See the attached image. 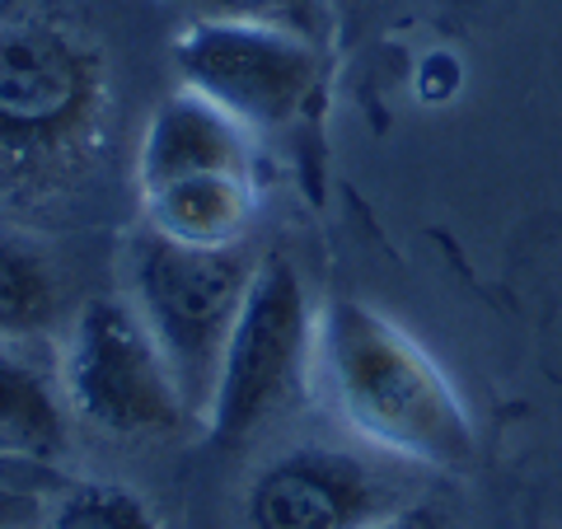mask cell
<instances>
[{
    "mask_svg": "<svg viewBox=\"0 0 562 529\" xmlns=\"http://www.w3.org/2000/svg\"><path fill=\"white\" fill-rule=\"evenodd\" d=\"M333 417L390 460L464 473L479 454L464 398L394 319L361 300H328L314 319V370Z\"/></svg>",
    "mask_w": 562,
    "mask_h": 529,
    "instance_id": "1",
    "label": "cell"
},
{
    "mask_svg": "<svg viewBox=\"0 0 562 529\" xmlns=\"http://www.w3.org/2000/svg\"><path fill=\"white\" fill-rule=\"evenodd\" d=\"M109 109L103 52L57 20L0 24V183L47 188L99 140Z\"/></svg>",
    "mask_w": 562,
    "mask_h": 529,
    "instance_id": "2",
    "label": "cell"
},
{
    "mask_svg": "<svg viewBox=\"0 0 562 529\" xmlns=\"http://www.w3.org/2000/svg\"><path fill=\"white\" fill-rule=\"evenodd\" d=\"M146 225L179 244H244L254 211V132L211 99L179 90L150 113L136 155Z\"/></svg>",
    "mask_w": 562,
    "mask_h": 529,
    "instance_id": "3",
    "label": "cell"
},
{
    "mask_svg": "<svg viewBox=\"0 0 562 529\" xmlns=\"http://www.w3.org/2000/svg\"><path fill=\"white\" fill-rule=\"evenodd\" d=\"M254 272L258 258L244 244L198 249L150 225L127 244V300L169 357L192 421H206L216 398L221 361L249 300Z\"/></svg>",
    "mask_w": 562,
    "mask_h": 529,
    "instance_id": "4",
    "label": "cell"
},
{
    "mask_svg": "<svg viewBox=\"0 0 562 529\" xmlns=\"http://www.w3.org/2000/svg\"><path fill=\"white\" fill-rule=\"evenodd\" d=\"M61 394L85 427L117 440H165L192 421L169 357L127 295L80 305L66 338Z\"/></svg>",
    "mask_w": 562,
    "mask_h": 529,
    "instance_id": "5",
    "label": "cell"
},
{
    "mask_svg": "<svg viewBox=\"0 0 562 529\" xmlns=\"http://www.w3.org/2000/svg\"><path fill=\"white\" fill-rule=\"evenodd\" d=\"M314 319L305 281L286 258H258L249 300L231 333L206 408L216 446H249L277 413H286L314 370Z\"/></svg>",
    "mask_w": 562,
    "mask_h": 529,
    "instance_id": "6",
    "label": "cell"
},
{
    "mask_svg": "<svg viewBox=\"0 0 562 529\" xmlns=\"http://www.w3.org/2000/svg\"><path fill=\"white\" fill-rule=\"evenodd\" d=\"M183 90L211 99L249 132L301 122L324 90V47L291 29L192 20L173 38Z\"/></svg>",
    "mask_w": 562,
    "mask_h": 529,
    "instance_id": "7",
    "label": "cell"
},
{
    "mask_svg": "<svg viewBox=\"0 0 562 529\" xmlns=\"http://www.w3.org/2000/svg\"><path fill=\"white\" fill-rule=\"evenodd\" d=\"M413 469L380 450L291 446L254 473L244 520L249 529H380L427 497Z\"/></svg>",
    "mask_w": 562,
    "mask_h": 529,
    "instance_id": "8",
    "label": "cell"
},
{
    "mask_svg": "<svg viewBox=\"0 0 562 529\" xmlns=\"http://www.w3.org/2000/svg\"><path fill=\"white\" fill-rule=\"evenodd\" d=\"M66 450V408L14 342H0V460L47 464Z\"/></svg>",
    "mask_w": 562,
    "mask_h": 529,
    "instance_id": "9",
    "label": "cell"
},
{
    "mask_svg": "<svg viewBox=\"0 0 562 529\" xmlns=\"http://www.w3.org/2000/svg\"><path fill=\"white\" fill-rule=\"evenodd\" d=\"M61 281L52 258L20 235H0V342L38 338L57 324Z\"/></svg>",
    "mask_w": 562,
    "mask_h": 529,
    "instance_id": "10",
    "label": "cell"
},
{
    "mask_svg": "<svg viewBox=\"0 0 562 529\" xmlns=\"http://www.w3.org/2000/svg\"><path fill=\"white\" fill-rule=\"evenodd\" d=\"M43 529H160V520L122 483H76L52 502Z\"/></svg>",
    "mask_w": 562,
    "mask_h": 529,
    "instance_id": "11",
    "label": "cell"
},
{
    "mask_svg": "<svg viewBox=\"0 0 562 529\" xmlns=\"http://www.w3.org/2000/svg\"><path fill=\"white\" fill-rule=\"evenodd\" d=\"M183 5L192 20H231V24H272V29H291L301 38L324 43L333 0H173Z\"/></svg>",
    "mask_w": 562,
    "mask_h": 529,
    "instance_id": "12",
    "label": "cell"
},
{
    "mask_svg": "<svg viewBox=\"0 0 562 529\" xmlns=\"http://www.w3.org/2000/svg\"><path fill=\"white\" fill-rule=\"evenodd\" d=\"M380 529H460V520H454L441 502L422 497V502H413V506H403L398 516H394V520H384Z\"/></svg>",
    "mask_w": 562,
    "mask_h": 529,
    "instance_id": "13",
    "label": "cell"
},
{
    "mask_svg": "<svg viewBox=\"0 0 562 529\" xmlns=\"http://www.w3.org/2000/svg\"><path fill=\"white\" fill-rule=\"evenodd\" d=\"M33 510H38V502H33L29 492L0 483V529H24L33 520Z\"/></svg>",
    "mask_w": 562,
    "mask_h": 529,
    "instance_id": "14",
    "label": "cell"
},
{
    "mask_svg": "<svg viewBox=\"0 0 562 529\" xmlns=\"http://www.w3.org/2000/svg\"><path fill=\"white\" fill-rule=\"evenodd\" d=\"M351 5H357V0H333V10H338V14H342V10H351Z\"/></svg>",
    "mask_w": 562,
    "mask_h": 529,
    "instance_id": "15",
    "label": "cell"
}]
</instances>
